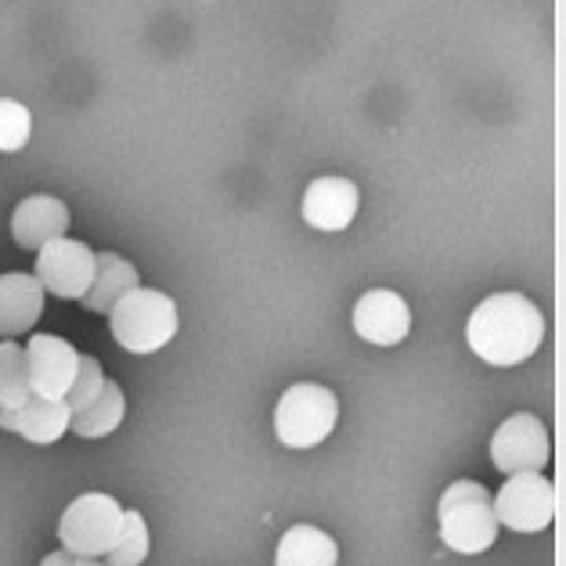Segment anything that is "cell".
Masks as SVG:
<instances>
[{
    "instance_id": "cell-1",
    "label": "cell",
    "mask_w": 566,
    "mask_h": 566,
    "mask_svg": "<svg viewBox=\"0 0 566 566\" xmlns=\"http://www.w3.org/2000/svg\"><path fill=\"white\" fill-rule=\"evenodd\" d=\"M545 339V317L537 303L523 293L483 296L465 322V343L480 361L494 368L523 365Z\"/></svg>"
},
{
    "instance_id": "cell-2",
    "label": "cell",
    "mask_w": 566,
    "mask_h": 566,
    "mask_svg": "<svg viewBox=\"0 0 566 566\" xmlns=\"http://www.w3.org/2000/svg\"><path fill=\"white\" fill-rule=\"evenodd\" d=\"M437 520H440V542L451 552H459V556H480L499 537L491 491L476 480H454L440 494Z\"/></svg>"
},
{
    "instance_id": "cell-3",
    "label": "cell",
    "mask_w": 566,
    "mask_h": 566,
    "mask_svg": "<svg viewBox=\"0 0 566 566\" xmlns=\"http://www.w3.org/2000/svg\"><path fill=\"white\" fill-rule=\"evenodd\" d=\"M108 328L127 354H156L177 336V303L159 289L137 285L108 311Z\"/></svg>"
},
{
    "instance_id": "cell-4",
    "label": "cell",
    "mask_w": 566,
    "mask_h": 566,
    "mask_svg": "<svg viewBox=\"0 0 566 566\" xmlns=\"http://www.w3.org/2000/svg\"><path fill=\"white\" fill-rule=\"evenodd\" d=\"M339 422V400L328 386L293 382L274 408V433L285 448H317Z\"/></svg>"
},
{
    "instance_id": "cell-5",
    "label": "cell",
    "mask_w": 566,
    "mask_h": 566,
    "mask_svg": "<svg viewBox=\"0 0 566 566\" xmlns=\"http://www.w3.org/2000/svg\"><path fill=\"white\" fill-rule=\"evenodd\" d=\"M123 523V505L113 499V494L91 491L80 494L62 513L59 523V537H62V552H69L73 559H105L108 548L116 545Z\"/></svg>"
},
{
    "instance_id": "cell-6",
    "label": "cell",
    "mask_w": 566,
    "mask_h": 566,
    "mask_svg": "<svg viewBox=\"0 0 566 566\" xmlns=\"http://www.w3.org/2000/svg\"><path fill=\"white\" fill-rule=\"evenodd\" d=\"M491 505L499 527L537 534L548 531L552 520H556V488L545 473H513L499 494H491Z\"/></svg>"
},
{
    "instance_id": "cell-7",
    "label": "cell",
    "mask_w": 566,
    "mask_h": 566,
    "mask_svg": "<svg viewBox=\"0 0 566 566\" xmlns=\"http://www.w3.org/2000/svg\"><path fill=\"white\" fill-rule=\"evenodd\" d=\"M552 459V440L545 422L531 416V411H520V416L505 419L491 437V462L499 473L513 476V473H542Z\"/></svg>"
},
{
    "instance_id": "cell-8",
    "label": "cell",
    "mask_w": 566,
    "mask_h": 566,
    "mask_svg": "<svg viewBox=\"0 0 566 566\" xmlns=\"http://www.w3.org/2000/svg\"><path fill=\"white\" fill-rule=\"evenodd\" d=\"M94 253L87 242L76 239H54L36 250V274L44 293L62 300H84L94 282Z\"/></svg>"
},
{
    "instance_id": "cell-9",
    "label": "cell",
    "mask_w": 566,
    "mask_h": 566,
    "mask_svg": "<svg viewBox=\"0 0 566 566\" xmlns=\"http://www.w3.org/2000/svg\"><path fill=\"white\" fill-rule=\"evenodd\" d=\"M25 365H30V390L36 397L65 400L80 368V350L62 336L36 333L25 347Z\"/></svg>"
},
{
    "instance_id": "cell-10",
    "label": "cell",
    "mask_w": 566,
    "mask_h": 566,
    "mask_svg": "<svg viewBox=\"0 0 566 566\" xmlns=\"http://www.w3.org/2000/svg\"><path fill=\"white\" fill-rule=\"evenodd\" d=\"M350 322L354 333L371 347H397L411 333V307L394 289H371V293L357 300Z\"/></svg>"
},
{
    "instance_id": "cell-11",
    "label": "cell",
    "mask_w": 566,
    "mask_h": 566,
    "mask_svg": "<svg viewBox=\"0 0 566 566\" xmlns=\"http://www.w3.org/2000/svg\"><path fill=\"white\" fill-rule=\"evenodd\" d=\"M357 206H361V191L347 177H317L303 191L300 213L314 231H343L354 224Z\"/></svg>"
},
{
    "instance_id": "cell-12",
    "label": "cell",
    "mask_w": 566,
    "mask_h": 566,
    "mask_svg": "<svg viewBox=\"0 0 566 566\" xmlns=\"http://www.w3.org/2000/svg\"><path fill=\"white\" fill-rule=\"evenodd\" d=\"M69 231V206L54 196H30L11 213V239L19 250H40L54 239H65Z\"/></svg>"
},
{
    "instance_id": "cell-13",
    "label": "cell",
    "mask_w": 566,
    "mask_h": 566,
    "mask_svg": "<svg viewBox=\"0 0 566 566\" xmlns=\"http://www.w3.org/2000/svg\"><path fill=\"white\" fill-rule=\"evenodd\" d=\"M69 419H73V411H69L65 400H48L36 394L19 408H0V426L25 437L30 444H54V440H62L69 430Z\"/></svg>"
},
{
    "instance_id": "cell-14",
    "label": "cell",
    "mask_w": 566,
    "mask_h": 566,
    "mask_svg": "<svg viewBox=\"0 0 566 566\" xmlns=\"http://www.w3.org/2000/svg\"><path fill=\"white\" fill-rule=\"evenodd\" d=\"M44 314V285L33 274H0V339H15Z\"/></svg>"
},
{
    "instance_id": "cell-15",
    "label": "cell",
    "mask_w": 566,
    "mask_h": 566,
    "mask_svg": "<svg viewBox=\"0 0 566 566\" xmlns=\"http://www.w3.org/2000/svg\"><path fill=\"white\" fill-rule=\"evenodd\" d=\"M137 285H142V279H137V268L130 260H123L119 253H98L94 256V282L80 303L94 314H108Z\"/></svg>"
},
{
    "instance_id": "cell-16",
    "label": "cell",
    "mask_w": 566,
    "mask_h": 566,
    "mask_svg": "<svg viewBox=\"0 0 566 566\" xmlns=\"http://www.w3.org/2000/svg\"><path fill=\"white\" fill-rule=\"evenodd\" d=\"M336 563H339V545L322 527H311V523L289 527L279 542V556H274V566H336Z\"/></svg>"
},
{
    "instance_id": "cell-17",
    "label": "cell",
    "mask_w": 566,
    "mask_h": 566,
    "mask_svg": "<svg viewBox=\"0 0 566 566\" xmlns=\"http://www.w3.org/2000/svg\"><path fill=\"white\" fill-rule=\"evenodd\" d=\"M123 416H127V397H123L119 382L105 379L102 394L91 400L87 408L73 411V419H69V430L76 437H87V440H98V437H108L119 430Z\"/></svg>"
},
{
    "instance_id": "cell-18",
    "label": "cell",
    "mask_w": 566,
    "mask_h": 566,
    "mask_svg": "<svg viewBox=\"0 0 566 566\" xmlns=\"http://www.w3.org/2000/svg\"><path fill=\"white\" fill-rule=\"evenodd\" d=\"M33 397L30 390V365H25V347L15 339L0 343V408H19Z\"/></svg>"
},
{
    "instance_id": "cell-19",
    "label": "cell",
    "mask_w": 566,
    "mask_h": 566,
    "mask_svg": "<svg viewBox=\"0 0 566 566\" xmlns=\"http://www.w3.org/2000/svg\"><path fill=\"white\" fill-rule=\"evenodd\" d=\"M148 523L137 509H123V523L116 534V545L108 548L105 566H142L148 559Z\"/></svg>"
},
{
    "instance_id": "cell-20",
    "label": "cell",
    "mask_w": 566,
    "mask_h": 566,
    "mask_svg": "<svg viewBox=\"0 0 566 566\" xmlns=\"http://www.w3.org/2000/svg\"><path fill=\"white\" fill-rule=\"evenodd\" d=\"M33 116L22 102L0 98V151H19L30 145Z\"/></svg>"
},
{
    "instance_id": "cell-21",
    "label": "cell",
    "mask_w": 566,
    "mask_h": 566,
    "mask_svg": "<svg viewBox=\"0 0 566 566\" xmlns=\"http://www.w3.org/2000/svg\"><path fill=\"white\" fill-rule=\"evenodd\" d=\"M102 386H105V371H102V365H98V357L80 354L76 379H73V386H69V394H65V405H69V411L87 408L91 400L102 394Z\"/></svg>"
},
{
    "instance_id": "cell-22",
    "label": "cell",
    "mask_w": 566,
    "mask_h": 566,
    "mask_svg": "<svg viewBox=\"0 0 566 566\" xmlns=\"http://www.w3.org/2000/svg\"><path fill=\"white\" fill-rule=\"evenodd\" d=\"M40 566H73V556H69V552H51Z\"/></svg>"
},
{
    "instance_id": "cell-23",
    "label": "cell",
    "mask_w": 566,
    "mask_h": 566,
    "mask_svg": "<svg viewBox=\"0 0 566 566\" xmlns=\"http://www.w3.org/2000/svg\"><path fill=\"white\" fill-rule=\"evenodd\" d=\"M73 566H105L102 559H73Z\"/></svg>"
}]
</instances>
